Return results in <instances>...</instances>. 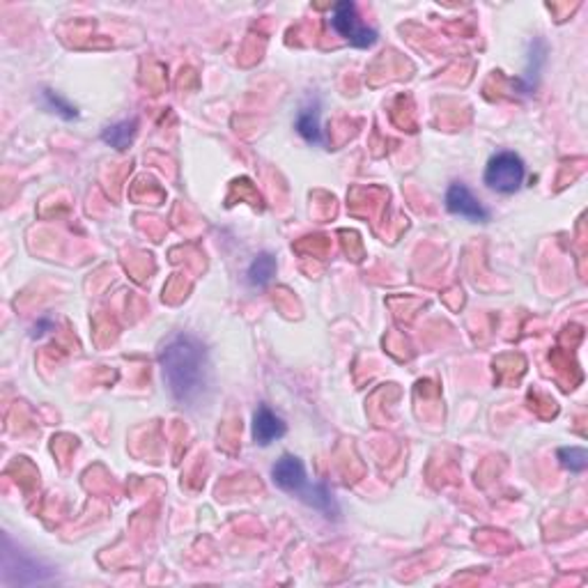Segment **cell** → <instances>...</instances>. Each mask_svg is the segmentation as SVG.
Here are the masks:
<instances>
[{
	"label": "cell",
	"instance_id": "2",
	"mask_svg": "<svg viewBox=\"0 0 588 588\" xmlns=\"http://www.w3.org/2000/svg\"><path fill=\"white\" fill-rule=\"evenodd\" d=\"M526 180V166L520 154L497 152L485 168V184L497 193H517Z\"/></svg>",
	"mask_w": 588,
	"mask_h": 588
},
{
	"label": "cell",
	"instance_id": "3",
	"mask_svg": "<svg viewBox=\"0 0 588 588\" xmlns=\"http://www.w3.org/2000/svg\"><path fill=\"white\" fill-rule=\"evenodd\" d=\"M328 23H331V28L338 32L340 38L347 39V42L356 48H371L375 47L377 39H379V32H377L375 28L366 26V23L361 21L359 12H356V5L352 0L336 3L334 14H331Z\"/></svg>",
	"mask_w": 588,
	"mask_h": 588
},
{
	"label": "cell",
	"instance_id": "7",
	"mask_svg": "<svg viewBox=\"0 0 588 588\" xmlns=\"http://www.w3.org/2000/svg\"><path fill=\"white\" fill-rule=\"evenodd\" d=\"M294 129L299 132V136L311 145H327V136H324L322 123H320V101L311 99L308 104H303L297 113V120H294Z\"/></svg>",
	"mask_w": 588,
	"mask_h": 588
},
{
	"label": "cell",
	"instance_id": "10",
	"mask_svg": "<svg viewBox=\"0 0 588 588\" xmlns=\"http://www.w3.org/2000/svg\"><path fill=\"white\" fill-rule=\"evenodd\" d=\"M558 460H561V464L566 466L567 472H584L588 464V456L584 448H579V446H570V448H561L558 451Z\"/></svg>",
	"mask_w": 588,
	"mask_h": 588
},
{
	"label": "cell",
	"instance_id": "11",
	"mask_svg": "<svg viewBox=\"0 0 588 588\" xmlns=\"http://www.w3.org/2000/svg\"><path fill=\"white\" fill-rule=\"evenodd\" d=\"M42 97H44V104H47V107L51 108L54 113L63 115L64 120H76V117H79V111H76V107H72V104H69L67 99H63L58 92L44 90Z\"/></svg>",
	"mask_w": 588,
	"mask_h": 588
},
{
	"label": "cell",
	"instance_id": "4",
	"mask_svg": "<svg viewBox=\"0 0 588 588\" xmlns=\"http://www.w3.org/2000/svg\"><path fill=\"white\" fill-rule=\"evenodd\" d=\"M271 481L274 485L283 490V492L297 494L299 499H306V494L311 492V482H308L306 476V466L303 462L299 460L297 456H292V453H285L281 456V460H276V464L271 466Z\"/></svg>",
	"mask_w": 588,
	"mask_h": 588
},
{
	"label": "cell",
	"instance_id": "1",
	"mask_svg": "<svg viewBox=\"0 0 588 588\" xmlns=\"http://www.w3.org/2000/svg\"><path fill=\"white\" fill-rule=\"evenodd\" d=\"M159 366L170 396L182 407L200 403L209 387V354L200 338L175 334L159 352Z\"/></svg>",
	"mask_w": 588,
	"mask_h": 588
},
{
	"label": "cell",
	"instance_id": "8",
	"mask_svg": "<svg viewBox=\"0 0 588 588\" xmlns=\"http://www.w3.org/2000/svg\"><path fill=\"white\" fill-rule=\"evenodd\" d=\"M138 133V120L132 117V120H120V123L111 124L101 132V141L111 148H115L117 152H124L129 145L133 143V138Z\"/></svg>",
	"mask_w": 588,
	"mask_h": 588
},
{
	"label": "cell",
	"instance_id": "9",
	"mask_svg": "<svg viewBox=\"0 0 588 588\" xmlns=\"http://www.w3.org/2000/svg\"><path fill=\"white\" fill-rule=\"evenodd\" d=\"M276 276V258L271 253H260L251 262L249 271H246V278L253 287H267L271 283V278Z\"/></svg>",
	"mask_w": 588,
	"mask_h": 588
},
{
	"label": "cell",
	"instance_id": "5",
	"mask_svg": "<svg viewBox=\"0 0 588 588\" xmlns=\"http://www.w3.org/2000/svg\"><path fill=\"white\" fill-rule=\"evenodd\" d=\"M446 209L456 217L466 218V221L473 223H488L490 212L482 207V202L478 200L472 193L469 186H464L462 182H453L446 192Z\"/></svg>",
	"mask_w": 588,
	"mask_h": 588
},
{
	"label": "cell",
	"instance_id": "6",
	"mask_svg": "<svg viewBox=\"0 0 588 588\" xmlns=\"http://www.w3.org/2000/svg\"><path fill=\"white\" fill-rule=\"evenodd\" d=\"M285 423L278 413L271 412L267 405H258L253 413V441L258 446H269L271 441L285 435Z\"/></svg>",
	"mask_w": 588,
	"mask_h": 588
}]
</instances>
